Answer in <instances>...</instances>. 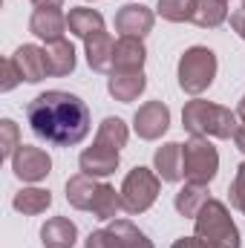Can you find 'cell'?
Masks as SVG:
<instances>
[{
  "label": "cell",
  "instance_id": "obj_26",
  "mask_svg": "<svg viewBox=\"0 0 245 248\" xmlns=\"http://www.w3.org/2000/svg\"><path fill=\"white\" fill-rule=\"evenodd\" d=\"M110 231L116 234L119 248H153V243L147 240V234L138 231L130 219H113L110 222Z\"/></svg>",
  "mask_w": 245,
  "mask_h": 248
},
{
  "label": "cell",
  "instance_id": "obj_19",
  "mask_svg": "<svg viewBox=\"0 0 245 248\" xmlns=\"http://www.w3.org/2000/svg\"><path fill=\"white\" fill-rule=\"evenodd\" d=\"M84 44H87V63H90L95 72H107V69H113L116 41L110 38V32H98V35L87 38Z\"/></svg>",
  "mask_w": 245,
  "mask_h": 248
},
{
  "label": "cell",
  "instance_id": "obj_36",
  "mask_svg": "<svg viewBox=\"0 0 245 248\" xmlns=\"http://www.w3.org/2000/svg\"><path fill=\"white\" fill-rule=\"evenodd\" d=\"M237 119L245 124V95H243V101H240V107H237Z\"/></svg>",
  "mask_w": 245,
  "mask_h": 248
},
{
  "label": "cell",
  "instance_id": "obj_9",
  "mask_svg": "<svg viewBox=\"0 0 245 248\" xmlns=\"http://www.w3.org/2000/svg\"><path fill=\"white\" fill-rule=\"evenodd\" d=\"M66 15L61 9H35L32 17H29V32L35 38H41L44 44H55L63 41V32H66Z\"/></svg>",
  "mask_w": 245,
  "mask_h": 248
},
{
  "label": "cell",
  "instance_id": "obj_5",
  "mask_svg": "<svg viewBox=\"0 0 245 248\" xmlns=\"http://www.w3.org/2000/svg\"><path fill=\"white\" fill-rule=\"evenodd\" d=\"M216 170H219V153L208 139L193 136L182 144V173L190 185H208L216 176Z\"/></svg>",
  "mask_w": 245,
  "mask_h": 248
},
{
  "label": "cell",
  "instance_id": "obj_30",
  "mask_svg": "<svg viewBox=\"0 0 245 248\" xmlns=\"http://www.w3.org/2000/svg\"><path fill=\"white\" fill-rule=\"evenodd\" d=\"M231 205L240 211L245 217V162L237 168V176H234V182H231Z\"/></svg>",
  "mask_w": 245,
  "mask_h": 248
},
{
  "label": "cell",
  "instance_id": "obj_27",
  "mask_svg": "<svg viewBox=\"0 0 245 248\" xmlns=\"http://www.w3.org/2000/svg\"><path fill=\"white\" fill-rule=\"evenodd\" d=\"M159 15L170 23H184V20H193V12H196V0H159Z\"/></svg>",
  "mask_w": 245,
  "mask_h": 248
},
{
  "label": "cell",
  "instance_id": "obj_2",
  "mask_svg": "<svg viewBox=\"0 0 245 248\" xmlns=\"http://www.w3.org/2000/svg\"><path fill=\"white\" fill-rule=\"evenodd\" d=\"M182 124L190 136H202V139H234L237 133V113H231L228 107L193 98L187 101L182 110Z\"/></svg>",
  "mask_w": 245,
  "mask_h": 248
},
{
  "label": "cell",
  "instance_id": "obj_35",
  "mask_svg": "<svg viewBox=\"0 0 245 248\" xmlns=\"http://www.w3.org/2000/svg\"><path fill=\"white\" fill-rule=\"evenodd\" d=\"M234 144H237V147L245 153V124H240V127H237V133H234Z\"/></svg>",
  "mask_w": 245,
  "mask_h": 248
},
{
  "label": "cell",
  "instance_id": "obj_10",
  "mask_svg": "<svg viewBox=\"0 0 245 248\" xmlns=\"http://www.w3.org/2000/svg\"><path fill=\"white\" fill-rule=\"evenodd\" d=\"M144 87H147V78H144L141 69H113L110 78H107L110 95H113L116 101H122V104L136 101V98L144 93Z\"/></svg>",
  "mask_w": 245,
  "mask_h": 248
},
{
  "label": "cell",
  "instance_id": "obj_20",
  "mask_svg": "<svg viewBox=\"0 0 245 248\" xmlns=\"http://www.w3.org/2000/svg\"><path fill=\"white\" fill-rule=\"evenodd\" d=\"M44 58H46V72L49 75H69L75 69V46L66 38L55 41V44H46Z\"/></svg>",
  "mask_w": 245,
  "mask_h": 248
},
{
  "label": "cell",
  "instance_id": "obj_8",
  "mask_svg": "<svg viewBox=\"0 0 245 248\" xmlns=\"http://www.w3.org/2000/svg\"><path fill=\"white\" fill-rule=\"evenodd\" d=\"M168 127H170V110H168V104H162V101H147V104H141V107L136 110V116H133V130H136V136L144 139V141L162 139V136L168 133Z\"/></svg>",
  "mask_w": 245,
  "mask_h": 248
},
{
  "label": "cell",
  "instance_id": "obj_31",
  "mask_svg": "<svg viewBox=\"0 0 245 248\" xmlns=\"http://www.w3.org/2000/svg\"><path fill=\"white\" fill-rule=\"evenodd\" d=\"M84 248H119V240H116V234L110 228H101V231H92L87 237Z\"/></svg>",
  "mask_w": 245,
  "mask_h": 248
},
{
  "label": "cell",
  "instance_id": "obj_37",
  "mask_svg": "<svg viewBox=\"0 0 245 248\" xmlns=\"http://www.w3.org/2000/svg\"><path fill=\"white\" fill-rule=\"evenodd\" d=\"M243 6H245V0H243Z\"/></svg>",
  "mask_w": 245,
  "mask_h": 248
},
{
  "label": "cell",
  "instance_id": "obj_23",
  "mask_svg": "<svg viewBox=\"0 0 245 248\" xmlns=\"http://www.w3.org/2000/svg\"><path fill=\"white\" fill-rule=\"evenodd\" d=\"M98 219L104 222H113L119 217V211H124V202H122V190H116L113 185H101L98 193H95V202L90 208Z\"/></svg>",
  "mask_w": 245,
  "mask_h": 248
},
{
  "label": "cell",
  "instance_id": "obj_33",
  "mask_svg": "<svg viewBox=\"0 0 245 248\" xmlns=\"http://www.w3.org/2000/svg\"><path fill=\"white\" fill-rule=\"evenodd\" d=\"M231 26H234V32L245 41V6H243V9H237V12L231 15Z\"/></svg>",
  "mask_w": 245,
  "mask_h": 248
},
{
  "label": "cell",
  "instance_id": "obj_7",
  "mask_svg": "<svg viewBox=\"0 0 245 248\" xmlns=\"http://www.w3.org/2000/svg\"><path fill=\"white\" fill-rule=\"evenodd\" d=\"M12 170L23 182H41L52 173V159L44 147L35 144H20L17 153L12 156Z\"/></svg>",
  "mask_w": 245,
  "mask_h": 248
},
{
  "label": "cell",
  "instance_id": "obj_1",
  "mask_svg": "<svg viewBox=\"0 0 245 248\" xmlns=\"http://www.w3.org/2000/svg\"><path fill=\"white\" fill-rule=\"evenodd\" d=\"M26 119L29 127L35 130V136L52 141V144H78L84 141V136L90 133V110L87 104L63 90H46L38 98L29 101L26 107Z\"/></svg>",
  "mask_w": 245,
  "mask_h": 248
},
{
  "label": "cell",
  "instance_id": "obj_21",
  "mask_svg": "<svg viewBox=\"0 0 245 248\" xmlns=\"http://www.w3.org/2000/svg\"><path fill=\"white\" fill-rule=\"evenodd\" d=\"M12 205H15V211H20L26 217H38L52 205V193L44 190V187H23V190L15 193Z\"/></svg>",
  "mask_w": 245,
  "mask_h": 248
},
{
  "label": "cell",
  "instance_id": "obj_11",
  "mask_svg": "<svg viewBox=\"0 0 245 248\" xmlns=\"http://www.w3.org/2000/svg\"><path fill=\"white\" fill-rule=\"evenodd\" d=\"M116 29L130 38H144L153 29V12L141 3H127L116 15Z\"/></svg>",
  "mask_w": 245,
  "mask_h": 248
},
{
  "label": "cell",
  "instance_id": "obj_25",
  "mask_svg": "<svg viewBox=\"0 0 245 248\" xmlns=\"http://www.w3.org/2000/svg\"><path fill=\"white\" fill-rule=\"evenodd\" d=\"M127 124L122 119H116V116H110V119H104V122L98 124V133H95V144H104V147H110V150H122L124 144H127Z\"/></svg>",
  "mask_w": 245,
  "mask_h": 248
},
{
  "label": "cell",
  "instance_id": "obj_22",
  "mask_svg": "<svg viewBox=\"0 0 245 248\" xmlns=\"http://www.w3.org/2000/svg\"><path fill=\"white\" fill-rule=\"evenodd\" d=\"M228 20V0H196L193 23L202 29H216Z\"/></svg>",
  "mask_w": 245,
  "mask_h": 248
},
{
  "label": "cell",
  "instance_id": "obj_16",
  "mask_svg": "<svg viewBox=\"0 0 245 248\" xmlns=\"http://www.w3.org/2000/svg\"><path fill=\"white\" fill-rule=\"evenodd\" d=\"M78 240V228L66 217H52L41 228V243L46 248H72Z\"/></svg>",
  "mask_w": 245,
  "mask_h": 248
},
{
  "label": "cell",
  "instance_id": "obj_29",
  "mask_svg": "<svg viewBox=\"0 0 245 248\" xmlns=\"http://www.w3.org/2000/svg\"><path fill=\"white\" fill-rule=\"evenodd\" d=\"M20 81H23V75H20V69H17L15 58H6V61L0 63V90L9 93V90H15Z\"/></svg>",
  "mask_w": 245,
  "mask_h": 248
},
{
  "label": "cell",
  "instance_id": "obj_17",
  "mask_svg": "<svg viewBox=\"0 0 245 248\" xmlns=\"http://www.w3.org/2000/svg\"><path fill=\"white\" fill-rule=\"evenodd\" d=\"M147 61V49L141 44V38H130L122 35L116 41V52H113V69H141Z\"/></svg>",
  "mask_w": 245,
  "mask_h": 248
},
{
  "label": "cell",
  "instance_id": "obj_34",
  "mask_svg": "<svg viewBox=\"0 0 245 248\" xmlns=\"http://www.w3.org/2000/svg\"><path fill=\"white\" fill-rule=\"evenodd\" d=\"M35 3V9H61L63 0H32Z\"/></svg>",
  "mask_w": 245,
  "mask_h": 248
},
{
  "label": "cell",
  "instance_id": "obj_12",
  "mask_svg": "<svg viewBox=\"0 0 245 248\" xmlns=\"http://www.w3.org/2000/svg\"><path fill=\"white\" fill-rule=\"evenodd\" d=\"M78 165H81V173H87V176H95V179L110 176L119 168V150H110L104 144H92L81 153Z\"/></svg>",
  "mask_w": 245,
  "mask_h": 248
},
{
  "label": "cell",
  "instance_id": "obj_32",
  "mask_svg": "<svg viewBox=\"0 0 245 248\" xmlns=\"http://www.w3.org/2000/svg\"><path fill=\"white\" fill-rule=\"evenodd\" d=\"M170 248H211V246H208L205 240H199V237L193 234V237H182V240H176V243H173Z\"/></svg>",
  "mask_w": 245,
  "mask_h": 248
},
{
  "label": "cell",
  "instance_id": "obj_3",
  "mask_svg": "<svg viewBox=\"0 0 245 248\" xmlns=\"http://www.w3.org/2000/svg\"><path fill=\"white\" fill-rule=\"evenodd\" d=\"M193 228L196 237L205 240L211 248H240V228L225 202L219 199H208L199 208V214L193 217Z\"/></svg>",
  "mask_w": 245,
  "mask_h": 248
},
{
  "label": "cell",
  "instance_id": "obj_6",
  "mask_svg": "<svg viewBox=\"0 0 245 248\" xmlns=\"http://www.w3.org/2000/svg\"><path fill=\"white\" fill-rule=\"evenodd\" d=\"M162 179L159 173H153L150 168H133L122 182V202L127 214H144L156 196H159Z\"/></svg>",
  "mask_w": 245,
  "mask_h": 248
},
{
  "label": "cell",
  "instance_id": "obj_28",
  "mask_svg": "<svg viewBox=\"0 0 245 248\" xmlns=\"http://www.w3.org/2000/svg\"><path fill=\"white\" fill-rule=\"evenodd\" d=\"M20 147V127L12 122V119H3L0 122V156L3 159H12Z\"/></svg>",
  "mask_w": 245,
  "mask_h": 248
},
{
  "label": "cell",
  "instance_id": "obj_18",
  "mask_svg": "<svg viewBox=\"0 0 245 248\" xmlns=\"http://www.w3.org/2000/svg\"><path fill=\"white\" fill-rule=\"evenodd\" d=\"M101 182L95 176H87V173H78L66 182V202L78 211H90L92 202H95V193H98Z\"/></svg>",
  "mask_w": 245,
  "mask_h": 248
},
{
  "label": "cell",
  "instance_id": "obj_4",
  "mask_svg": "<svg viewBox=\"0 0 245 248\" xmlns=\"http://www.w3.org/2000/svg\"><path fill=\"white\" fill-rule=\"evenodd\" d=\"M216 78V55L208 46H190L179 58V87L187 95H202Z\"/></svg>",
  "mask_w": 245,
  "mask_h": 248
},
{
  "label": "cell",
  "instance_id": "obj_14",
  "mask_svg": "<svg viewBox=\"0 0 245 248\" xmlns=\"http://www.w3.org/2000/svg\"><path fill=\"white\" fill-rule=\"evenodd\" d=\"M153 168H156L162 182H179L184 176L182 173V144H176V141L162 144L153 153Z\"/></svg>",
  "mask_w": 245,
  "mask_h": 248
},
{
  "label": "cell",
  "instance_id": "obj_15",
  "mask_svg": "<svg viewBox=\"0 0 245 248\" xmlns=\"http://www.w3.org/2000/svg\"><path fill=\"white\" fill-rule=\"evenodd\" d=\"M66 26H69V32H72L75 38L87 41V38L104 32V17H101L98 9L78 6V9H69V15H66Z\"/></svg>",
  "mask_w": 245,
  "mask_h": 248
},
{
  "label": "cell",
  "instance_id": "obj_13",
  "mask_svg": "<svg viewBox=\"0 0 245 248\" xmlns=\"http://www.w3.org/2000/svg\"><path fill=\"white\" fill-rule=\"evenodd\" d=\"M15 63L23 75L26 84H38L44 81L49 72H46V58H44V49L35 46V44H23L17 52H15Z\"/></svg>",
  "mask_w": 245,
  "mask_h": 248
},
{
  "label": "cell",
  "instance_id": "obj_24",
  "mask_svg": "<svg viewBox=\"0 0 245 248\" xmlns=\"http://www.w3.org/2000/svg\"><path fill=\"white\" fill-rule=\"evenodd\" d=\"M208 199H211L208 196V185H190V182H184V187L176 193V199H173V205H176V211L182 217H196L199 208Z\"/></svg>",
  "mask_w": 245,
  "mask_h": 248
}]
</instances>
